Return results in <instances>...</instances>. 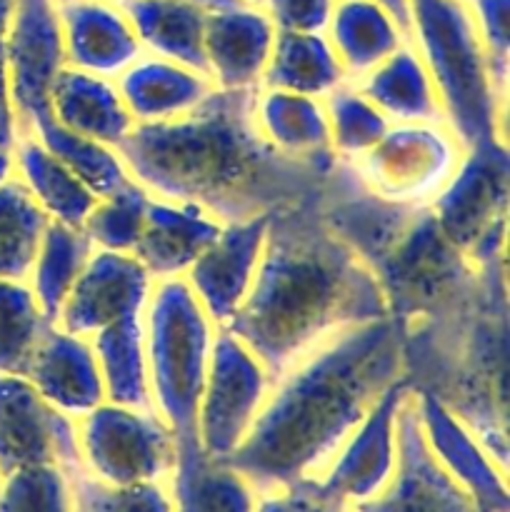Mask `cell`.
I'll return each mask as SVG.
<instances>
[{"label":"cell","mask_w":510,"mask_h":512,"mask_svg":"<svg viewBox=\"0 0 510 512\" xmlns=\"http://www.w3.org/2000/svg\"><path fill=\"white\" fill-rule=\"evenodd\" d=\"M350 508L353 512H480L473 495L428 448L413 390L398 413V465L393 478L383 493Z\"/></svg>","instance_id":"cell-14"},{"label":"cell","mask_w":510,"mask_h":512,"mask_svg":"<svg viewBox=\"0 0 510 512\" xmlns=\"http://www.w3.org/2000/svg\"><path fill=\"white\" fill-rule=\"evenodd\" d=\"M223 223L190 203L150 198L143 233L133 253L153 280L185 278L190 265L213 245Z\"/></svg>","instance_id":"cell-22"},{"label":"cell","mask_w":510,"mask_h":512,"mask_svg":"<svg viewBox=\"0 0 510 512\" xmlns=\"http://www.w3.org/2000/svg\"><path fill=\"white\" fill-rule=\"evenodd\" d=\"M370 270L383 288L390 318L405 328L453 303L478 265L445 238L433 210L418 208Z\"/></svg>","instance_id":"cell-7"},{"label":"cell","mask_w":510,"mask_h":512,"mask_svg":"<svg viewBox=\"0 0 510 512\" xmlns=\"http://www.w3.org/2000/svg\"><path fill=\"white\" fill-rule=\"evenodd\" d=\"M38 465L83 470L78 420L55 410L23 375H0V480Z\"/></svg>","instance_id":"cell-12"},{"label":"cell","mask_w":510,"mask_h":512,"mask_svg":"<svg viewBox=\"0 0 510 512\" xmlns=\"http://www.w3.org/2000/svg\"><path fill=\"white\" fill-rule=\"evenodd\" d=\"M150 198L153 195L135 180L105 198H98L83 223V233L88 235L90 245L95 250L133 253L135 243L143 233Z\"/></svg>","instance_id":"cell-38"},{"label":"cell","mask_w":510,"mask_h":512,"mask_svg":"<svg viewBox=\"0 0 510 512\" xmlns=\"http://www.w3.org/2000/svg\"><path fill=\"white\" fill-rule=\"evenodd\" d=\"M23 125H20L18 110H15L13 93H10L8 68H5V58L0 53V150L13 153L15 145L23 138Z\"/></svg>","instance_id":"cell-44"},{"label":"cell","mask_w":510,"mask_h":512,"mask_svg":"<svg viewBox=\"0 0 510 512\" xmlns=\"http://www.w3.org/2000/svg\"><path fill=\"white\" fill-rule=\"evenodd\" d=\"M135 125L168 123L198 108L215 90L203 70L143 53L115 80Z\"/></svg>","instance_id":"cell-24"},{"label":"cell","mask_w":510,"mask_h":512,"mask_svg":"<svg viewBox=\"0 0 510 512\" xmlns=\"http://www.w3.org/2000/svg\"><path fill=\"white\" fill-rule=\"evenodd\" d=\"M155 280L130 253L93 250L70 288L55 325L73 335L93 338L123 318L143 315Z\"/></svg>","instance_id":"cell-16"},{"label":"cell","mask_w":510,"mask_h":512,"mask_svg":"<svg viewBox=\"0 0 510 512\" xmlns=\"http://www.w3.org/2000/svg\"><path fill=\"white\" fill-rule=\"evenodd\" d=\"M25 378L68 418L80 420L105 403L103 378L90 338L50 325L35 348Z\"/></svg>","instance_id":"cell-21"},{"label":"cell","mask_w":510,"mask_h":512,"mask_svg":"<svg viewBox=\"0 0 510 512\" xmlns=\"http://www.w3.org/2000/svg\"><path fill=\"white\" fill-rule=\"evenodd\" d=\"M413 393L420 428L438 463L473 495L480 512H508V485L503 470L448 405L430 393Z\"/></svg>","instance_id":"cell-20"},{"label":"cell","mask_w":510,"mask_h":512,"mask_svg":"<svg viewBox=\"0 0 510 512\" xmlns=\"http://www.w3.org/2000/svg\"><path fill=\"white\" fill-rule=\"evenodd\" d=\"M15 178L28 188L50 220L83 228L98 195L75 178L35 135H23L13 150Z\"/></svg>","instance_id":"cell-30"},{"label":"cell","mask_w":510,"mask_h":512,"mask_svg":"<svg viewBox=\"0 0 510 512\" xmlns=\"http://www.w3.org/2000/svg\"><path fill=\"white\" fill-rule=\"evenodd\" d=\"M58 15L70 68L118 80L145 53L115 0H58Z\"/></svg>","instance_id":"cell-19"},{"label":"cell","mask_w":510,"mask_h":512,"mask_svg":"<svg viewBox=\"0 0 510 512\" xmlns=\"http://www.w3.org/2000/svg\"><path fill=\"white\" fill-rule=\"evenodd\" d=\"M343 83H348V78L328 35L278 30L260 88L288 90L323 100Z\"/></svg>","instance_id":"cell-31"},{"label":"cell","mask_w":510,"mask_h":512,"mask_svg":"<svg viewBox=\"0 0 510 512\" xmlns=\"http://www.w3.org/2000/svg\"><path fill=\"white\" fill-rule=\"evenodd\" d=\"M70 478L58 465L25 468L0 480V512H70Z\"/></svg>","instance_id":"cell-40"},{"label":"cell","mask_w":510,"mask_h":512,"mask_svg":"<svg viewBox=\"0 0 510 512\" xmlns=\"http://www.w3.org/2000/svg\"><path fill=\"white\" fill-rule=\"evenodd\" d=\"M50 320L28 280H0V375H23Z\"/></svg>","instance_id":"cell-36"},{"label":"cell","mask_w":510,"mask_h":512,"mask_svg":"<svg viewBox=\"0 0 510 512\" xmlns=\"http://www.w3.org/2000/svg\"><path fill=\"white\" fill-rule=\"evenodd\" d=\"M245 3H253V5H263V0H245Z\"/></svg>","instance_id":"cell-49"},{"label":"cell","mask_w":510,"mask_h":512,"mask_svg":"<svg viewBox=\"0 0 510 512\" xmlns=\"http://www.w3.org/2000/svg\"><path fill=\"white\" fill-rule=\"evenodd\" d=\"M15 3H18V0H0V53H3L5 48V38H8L10 23H13Z\"/></svg>","instance_id":"cell-46"},{"label":"cell","mask_w":510,"mask_h":512,"mask_svg":"<svg viewBox=\"0 0 510 512\" xmlns=\"http://www.w3.org/2000/svg\"><path fill=\"white\" fill-rule=\"evenodd\" d=\"M70 478V512H175L168 483L108 485L88 470H75Z\"/></svg>","instance_id":"cell-39"},{"label":"cell","mask_w":510,"mask_h":512,"mask_svg":"<svg viewBox=\"0 0 510 512\" xmlns=\"http://www.w3.org/2000/svg\"><path fill=\"white\" fill-rule=\"evenodd\" d=\"M348 83L365 78L408 43V33L378 0H338L325 28Z\"/></svg>","instance_id":"cell-28"},{"label":"cell","mask_w":510,"mask_h":512,"mask_svg":"<svg viewBox=\"0 0 510 512\" xmlns=\"http://www.w3.org/2000/svg\"><path fill=\"white\" fill-rule=\"evenodd\" d=\"M253 118L260 135L278 153L313 165L323 175H330L338 165L330 145L328 113L320 98L258 88L253 95Z\"/></svg>","instance_id":"cell-23"},{"label":"cell","mask_w":510,"mask_h":512,"mask_svg":"<svg viewBox=\"0 0 510 512\" xmlns=\"http://www.w3.org/2000/svg\"><path fill=\"white\" fill-rule=\"evenodd\" d=\"M145 53L205 73V20L198 0H115Z\"/></svg>","instance_id":"cell-29"},{"label":"cell","mask_w":510,"mask_h":512,"mask_svg":"<svg viewBox=\"0 0 510 512\" xmlns=\"http://www.w3.org/2000/svg\"><path fill=\"white\" fill-rule=\"evenodd\" d=\"M255 512H353V508L323 493L318 480H298L285 488L260 493Z\"/></svg>","instance_id":"cell-42"},{"label":"cell","mask_w":510,"mask_h":512,"mask_svg":"<svg viewBox=\"0 0 510 512\" xmlns=\"http://www.w3.org/2000/svg\"><path fill=\"white\" fill-rule=\"evenodd\" d=\"M445 123H393L378 145L350 163L360 183L388 203L430 208L463 160Z\"/></svg>","instance_id":"cell-9"},{"label":"cell","mask_w":510,"mask_h":512,"mask_svg":"<svg viewBox=\"0 0 510 512\" xmlns=\"http://www.w3.org/2000/svg\"><path fill=\"white\" fill-rule=\"evenodd\" d=\"M330 125V145L335 158L343 163H355L373 145L380 143L390 123L355 83H343L328 98H323Z\"/></svg>","instance_id":"cell-37"},{"label":"cell","mask_w":510,"mask_h":512,"mask_svg":"<svg viewBox=\"0 0 510 512\" xmlns=\"http://www.w3.org/2000/svg\"><path fill=\"white\" fill-rule=\"evenodd\" d=\"M83 468L108 485L168 483L175 468V435L155 410L103 405L78 420Z\"/></svg>","instance_id":"cell-10"},{"label":"cell","mask_w":510,"mask_h":512,"mask_svg":"<svg viewBox=\"0 0 510 512\" xmlns=\"http://www.w3.org/2000/svg\"><path fill=\"white\" fill-rule=\"evenodd\" d=\"M50 218L18 178L0 185V280H28Z\"/></svg>","instance_id":"cell-35"},{"label":"cell","mask_w":510,"mask_h":512,"mask_svg":"<svg viewBox=\"0 0 510 512\" xmlns=\"http://www.w3.org/2000/svg\"><path fill=\"white\" fill-rule=\"evenodd\" d=\"M168 490L175 512H255L260 493L248 478L200 448L198 438L175 440Z\"/></svg>","instance_id":"cell-25"},{"label":"cell","mask_w":510,"mask_h":512,"mask_svg":"<svg viewBox=\"0 0 510 512\" xmlns=\"http://www.w3.org/2000/svg\"><path fill=\"white\" fill-rule=\"evenodd\" d=\"M93 250L95 248L90 245L83 228H73V225L58 223V220H50L45 228L28 285L50 323L58 320L60 308H63L78 275L83 273Z\"/></svg>","instance_id":"cell-33"},{"label":"cell","mask_w":510,"mask_h":512,"mask_svg":"<svg viewBox=\"0 0 510 512\" xmlns=\"http://www.w3.org/2000/svg\"><path fill=\"white\" fill-rule=\"evenodd\" d=\"M403 378L398 320L343 330L275 378L253 430L225 463L258 493L320 478L380 395Z\"/></svg>","instance_id":"cell-2"},{"label":"cell","mask_w":510,"mask_h":512,"mask_svg":"<svg viewBox=\"0 0 510 512\" xmlns=\"http://www.w3.org/2000/svg\"><path fill=\"white\" fill-rule=\"evenodd\" d=\"M268 223L270 215L225 223L213 245L185 273V283L218 328L235 318L253 288L268 240Z\"/></svg>","instance_id":"cell-17"},{"label":"cell","mask_w":510,"mask_h":512,"mask_svg":"<svg viewBox=\"0 0 510 512\" xmlns=\"http://www.w3.org/2000/svg\"><path fill=\"white\" fill-rule=\"evenodd\" d=\"M153 410L175 440L198 438V405L213 358L218 325L185 278L155 280L143 310Z\"/></svg>","instance_id":"cell-6"},{"label":"cell","mask_w":510,"mask_h":512,"mask_svg":"<svg viewBox=\"0 0 510 512\" xmlns=\"http://www.w3.org/2000/svg\"><path fill=\"white\" fill-rule=\"evenodd\" d=\"M198 3L208 10H218V8H228V5H235V3H243V0H198Z\"/></svg>","instance_id":"cell-48"},{"label":"cell","mask_w":510,"mask_h":512,"mask_svg":"<svg viewBox=\"0 0 510 512\" xmlns=\"http://www.w3.org/2000/svg\"><path fill=\"white\" fill-rule=\"evenodd\" d=\"M355 85L390 123H445L428 65L410 40Z\"/></svg>","instance_id":"cell-27"},{"label":"cell","mask_w":510,"mask_h":512,"mask_svg":"<svg viewBox=\"0 0 510 512\" xmlns=\"http://www.w3.org/2000/svg\"><path fill=\"white\" fill-rule=\"evenodd\" d=\"M478 25L480 40L488 53L495 83L508 93L510 80V0H468Z\"/></svg>","instance_id":"cell-41"},{"label":"cell","mask_w":510,"mask_h":512,"mask_svg":"<svg viewBox=\"0 0 510 512\" xmlns=\"http://www.w3.org/2000/svg\"><path fill=\"white\" fill-rule=\"evenodd\" d=\"M275 378L230 330L218 328L195 435L210 458L228 460L253 430Z\"/></svg>","instance_id":"cell-11"},{"label":"cell","mask_w":510,"mask_h":512,"mask_svg":"<svg viewBox=\"0 0 510 512\" xmlns=\"http://www.w3.org/2000/svg\"><path fill=\"white\" fill-rule=\"evenodd\" d=\"M378 3L398 20V25L410 38V0H378Z\"/></svg>","instance_id":"cell-45"},{"label":"cell","mask_w":510,"mask_h":512,"mask_svg":"<svg viewBox=\"0 0 510 512\" xmlns=\"http://www.w3.org/2000/svg\"><path fill=\"white\" fill-rule=\"evenodd\" d=\"M508 183V140L475 145L430 205L445 238L478 268L508 255Z\"/></svg>","instance_id":"cell-8"},{"label":"cell","mask_w":510,"mask_h":512,"mask_svg":"<svg viewBox=\"0 0 510 512\" xmlns=\"http://www.w3.org/2000/svg\"><path fill=\"white\" fill-rule=\"evenodd\" d=\"M410 390L403 378L380 395L323 475L315 478L323 493L348 505L383 493L398 465V413Z\"/></svg>","instance_id":"cell-15"},{"label":"cell","mask_w":510,"mask_h":512,"mask_svg":"<svg viewBox=\"0 0 510 512\" xmlns=\"http://www.w3.org/2000/svg\"><path fill=\"white\" fill-rule=\"evenodd\" d=\"M10 178H15L13 153H8V150H0V185L8 183Z\"/></svg>","instance_id":"cell-47"},{"label":"cell","mask_w":510,"mask_h":512,"mask_svg":"<svg viewBox=\"0 0 510 512\" xmlns=\"http://www.w3.org/2000/svg\"><path fill=\"white\" fill-rule=\"evenodd\" d=\"M403 375L448 405L505 473L508 468V255L468 288L403 328Z\"/></svg>","instance_id":"cell-4"},{"label":"cell","mask_w":510,"mask_h":512,"mask_svg":"<svg viewBox=\"0 0 510 512\" xmlns=\"http://www.w3.org/2000/svg\"><path fill=\"white\" fill-rule=\"evenodd\" d=\"M10 93L23 133L53 118L50 93L65 60L58 0H18L3 48Z\"/></svg>","instance_id":"cell-13"},{"label":"cell","mask_w":510,"mask_h":512,"mask_svg":"<svg viewBox=\"0 0 510 512\" xmlns=\"http://www.w3.org/2000/svg\"><path fill=\"white\" fill-rule=\"evenodd\" d=\"M380 318L390 313L378 278L313 198L270 215L255 283L225 330L280 378L333 335Z\"/></svg>","instance_id":"cell-3"},{"label":"cell","mask_w":510,"mask_h":512,"mask_svg":"<svg viewBox=\"0 0 510 512\" xmlns=\"http://www.w3.org/2000/svg\"><path fill=\"white\" fill-rule=\"evenodd\" d=\"M30 135H35V138H38L40 143H43L45 148H48L50 153L75 175V178L83 180L98 198L115 193V190L123 188L125 183L133 180L130 178V170L128 165H125L123 155L118 153V148L73 133V130L63 128L58 120L48 118Z\"/></svg>","instance_id":"cell-34"},{"label":"cell","mask_w":510,"mask_h":512,"mask_svg":"<svg viewBox=\"0 0 510 512\" xmlns=\"http://www.w3.org/2000/svg\"><path fill=\"white\" fill-rule=\"evenodd\" d=\"M50 113L63 128L118 148L135 128L118 85L110 78L65 65L50 93Z\"/></svg>","instance_id":"cell-26"},{"label":"cell","mask_w":510,"mask_h":512,"mask_svg":"<svg viewBox=\"0 0 510 512\" xmlns=\"http://www.w3.org/2000/svg\"><path fill=\"white\" fill-rule=\"evenodd\" d=\"M103 378L105 400L138 410H153L143 315L123 318L90 338Z\"/></svg>","instance_id":"cell-32"},{"label":"cell","mask_w":510,"mask_h":512,"mask_svg":"<svg viewBox=\"0 0 510 512\" xmlns=\"http://www.w3.org/2000/svg\"><path fill=\"white\" fill-rule=\"evenodd\" d=\"M253 95L215 88L183 118L135 125L118 145L130 178L155 198L208 210L223 225L318 198L328 175L260 135Z\"/></svg>","instance_id":"cell-1"},{"label":"cell","mask_w":510,"mask_h":512,"mask_svg":"<svg viewBox=\"0 0 510 512\" xmlns=\"http://www.w3.org/2000/svg\"><path fill=\"white\" fill-rule=\"evenodd\" d=\"M278 28L263 5L235 3L208 10L205 73L220 90H258Z\"/></svg>","instance_id":"cell-18"},{"label":"cell","mask_w":510,"mask_h":512,"mask_svg":"<svg viewBox=\"0 0 510 512\" xmlns=\"http://www.w3.org/2000/svg\"><path fill=\"white\" fill-rule=\"evenodd\" d=\"M410 43L428 65L445 125L465 150L508 140V93L495 83L468 0H410Z\"/></svg>","instance_id":"cell-5"},{"label":"cell","mask_w":510,"mask_h":512,"mask_svg":"<svg viewBox=\"0 0 510 512\" xmlns=\"http://www.w3.org/2000/svg\"><path fill=\"white\" fill-rule=\"evenodd\" d=\"M338 0H263V10L278 30L325 33Z\"/></svg>","instance_id":"cell-43"}]
</instances>
